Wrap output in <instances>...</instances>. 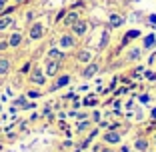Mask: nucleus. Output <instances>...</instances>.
Returning <instances> with one entry per match:
<instances>
[{"mask_svg":"<svg viewBox=\"0 0 156 152\" xmlns=\"http://www.w3.org/2000/svg\"><path fill=\"white\" fill-rule=\"evenodd\" d=\"M70 82V76H60L58 80L54 82V86L50 88V90H58V88H62V86H66V84Z\"/></svg>","mask_w":156,"mask_h":152,"instance_id":"obj_4","label":"nucleus"},{"mask_svg":"<svg viewBox=\"0 0 156 152\" xmlns=\"http://www.w3.org/2000/svg\"><path fill=\"white\" fill-rule=\"evenodd\" d=\"M56 72H58V60H48L46 62V72L48 76H56Z\"/></svg>","mask_w":156,"mask_h":152,"instance_id":"obj_3","label":"nucleus"},{"mask_svg":"<svg viewBox=\"0 0 156 152\" xmlns=\"http://www.w3.org/2000/svg\"><path fill=\"white\" fill-rule=\"evenodd\" d=\"M138 36H140V32H138V30H130V32H126L124 40H130V38H138Z\"/></svg>","mask_w":156,"mask_h":152,"instance_id":"obj_16","label":"nucleus"},{"mask_svg":"<svg viewBox=\"0 0 156 152\" xmlns=\"http://www.w3.org/2000/svg\"><path fill=\"white\" fill-rule=\"evenodd\" d=\"M152 118L156 120V108H154V110H152Z\"/></svg>","mask_w":156,"mask_h":152,"instance_id":"obj_29","label":"nucleus"},{"mask_svg":"<svg viewBox=\"0 0 156 152\" xmlns=\"http://www.w3.org/2000/svg\"><path fill=\"white\" fill-rule=\"evenodd\" d=\"M122 152H130V148L128 146H122Z\"/></svg>","mask_w":156,"mask_h":152,"instance_id":"obj_28","label":"nucleus"},{"mask_svg":"<svg viewBox=\"0 0 156 152\" xmlns=\"http://www.w3.org/2000/svg\"><path fill=\"white\" fill-rule=\"evenodd\" d=\"M72 30H74V34H76V36H82V34L86 32V24H84V22H76L72 26Z\"/></svg>","mask_w":156,"mask_h":152,"instance_id":"obj_7","label":"nucleus"},{"mask_svg":"<svg viewBox=\"0 0 156 152\" xmlns=\"http://www.w3.org/2000/svg\"><path fill=\"white\" fill-rule=\"evenodd\" d=\"M4 10V0H0V12Z\"/></svg>","mask_w":156,"mask_h":152,"instance_id":"obj_27","label":"nucleus"},{"mask_svg":"<svg viewBox=\"0 0 156 152\" xmlns=\"http://www.w3.org/2000/svg\"><path fill=\"white\" fill-rule=\"evenodd\" d=\"M96 72H98V64H90V66H88V68L82 72V76H84V78H90V76H94Z\"/></svg>","mask_w":156,"mask_h":152,"instance_id":"obj_10","label":"nucleus"},{"mask_svg":"<svg viewBox=\"0 0 156 152\" xmlns=\"http://www.w3.org/2000/svg\"><path fill=\"white\" fill-rule=\"evenodd\" d=\"M18 2H20V0H18Z\"/></svg>","mask_w":156,"mask_h":152,"instance_id":"obj_31","label":"nucleus"},{"mask_svg":"<svg viewBox=\"0 0 156 152\" xmlns=\"http://www.w3.org/2000/svg\"><path fill=\"white\" fill-rule=\"evenodd\" d=\"M90 58H92V56H90V52H88V50L80 52V56H78V60H80V62H88Z\"/></svg>","mask_w":156,"mask_h":152,"instance_id":"obj_15","label":"nucleus"},{"mask_svg":"<svg viewBox=\"0 0 156 152\" xmlns=\"http://www.w3.org/2000/svg\"><path fill=\"white\" fill-rule=\"evenodd\" d=\"M8 70H10V62L6 58H2L0 60V74H8Z\"/></svg>","mask_w":156,"mask_h":152,"instance_id":"obj_11","label":"nucleus"},{"mask_svg":"<svg viewBox=\"0 0 156 152\" xmlns=\"http://www.w3.org/2000/svg\"><path fill=\"white\" fill-rule=\"evenodd\" d=\"M76 22H78V14L76 12H70L68 16L64 18V26H74Z\"/></svg>","mask_w":156,"mask_h":152,"instance_id":"obj_6","label":"nucleus"},{"mask_svg":"<svg viewBox=\"0 0 156 152\" xmlns=\"http://www.w3.org/2000/svg\"><path fill=\"white\" fill-rule=\"evenodd\" d=\"M150 100V96H148V94H144V96H140V102H148Z\"/></svg>","mask_w":156,"mask_h":152,"instance_id":"obj_24","label":"nucleus"},{"mask_svg":"<svg viewBox=\"0 0 156 152\" xmlns=\"http://www.w3.org/2000/svg\"><path fill=\"white\" fill-rule=\"evenodd\" d=\"M60 58H62V52L56 50V48H52V50L48 52V60H60Z\"/></svg>","mask_w":156,"mask_h":152,"instance_id":"obj_12","label":"nucleus"},{"mask_svg":"<svg viewBox=\"0 0 156 152\" xmlns=\"http://www.w3.org/2000/svg\"><path fill=\"white\" fill-rule=\"evenodd\" d=\"M152 46H154V36L150 34V36H146V40H144V48H152Z\"/></svg>","mask_w":156,"mask_h":152,"instance_id":"obj_17","label":"nucleus"},{"mask_svg":"<svg viewBox=\"0 0 156 152\" xmlns=\"http://www.w3.org/2000/svg\"><path fill=\"white\" fill-rule=\"evenodd\" d=\"M60 46H62V48H70V46H74V40H72V36L64 34V36L60 38Z\"/></svg>","mask_w":156,"mask_h":152,"instance_id":"obj_9","label":"nucleus"},{"mask_svg":"<svg viewBox=\"0 0 156 152\" xmlns=\"http://www.w3.org/2000/svg\"><path fill=\"white\" fill-rule=\"evenodd\" d=\"M42 34H44V26H42L40 22L32 24V28H30V40H38Z\"/></svg>","mask_w":156,"mask_h":152,"instance_id":"obj_1","label":"nucleus"},{"mask_svg":"<svg viewBox=\"0 0 156 152\" xmlns=\"http://www.w3.org/2000/svg\"><path fill=\"white\" fill-rule=\"evenodd\" d=\"M104 140H106L108 144H116V142H120V134H118V132H106Z\"/></svg>","mask_w":156,"mask_h":152,"instance_id":"obj_5","label":"nucleus"},{"mask_svg":"<svg viewBox=\"0 0 156 152\" xmlns=\"http://www.w3.org/2000/svg\"><path fill=\"white\" fill-rule=\"evenodd\" d=\"M40 96V92H28V98H38Z\"/></svg>","mask_w":156,"mask_h":152,"instance_id":"obj_23","label":"nucleus"},{"mask_svg":"<svg viewBox=\"0 0 156 152\" xmlns=\"http://www.w3.org/2000/svg\"><path fill=\"white\" fill-rule=\"evenodd\" d=\"M146 78L148 80H156V74L152 72V70H148V72H146Z\"/></svg>","mask_w":156,"mask_h":152,"instance_id":"obj_21","label":"nucleus"},{"mask_svg":"<svg viewBox=\"0 0 156 152\" xmlns=\"http://www.w3.org/2000/svg\"><path fill=\"white\" fill-rule=\"evenodd\" d=\"M84 104H86V106H94V104H96V96H92V94H90V96H86Z\"/></svg>","mask_w":156,"mask_h":152,"instance_id":"obj_18","label":"nucleus"},{"mask_svg":"<svg viewBox=\"0 0 156 152\" xmlns=\"http://www.w3.org/2000/svg\"><path fill=\"white\" fill-rule=\"evenodd\" d=\"M148 20H150V24H152V26H154V24H156V14H152V16H150V18H148Z\"/></svg>","mask_w":156,"mask_h":152,"instance_id":"obj_25","label":"nucleus"},{"mask_svg":"<svg viewBox=\"0 0 156 152\" xmlns=\"http://www.w3.org/2000/svg\"><path fill=\"white\" fill-rule=\"evenodd\" d=\"M110 24L112 26H120V24H122V16H118V14H110Z\"/></svg>","mask_w":156,"mask_h":152,"instance_id":"obj_13","label":"nucleus"},{"mask_svg":"<svg viewBox=\"0 0 156 152\" xmlns=\"http://www.w3.org/2000/svg\"><path fill=\"white\" fill-rule=\"evenodd\" d=\"M30 80H32L34 84H44L46 82V74L42 72V70H34V72L30 74Z\"/></svg>","mask_w":156,"mask_h":152,"instance_id":"obj_2","label":"nucleus"},{"mask_svg":"<svg viewBox=\"0 0 156 152\" xmlns=\"http://www.w3.org/2000/svg\"><path fill=\"white\" fill-rule=\"evenodd\" d=\"M88 128V122H82V124H78V130H86Z\"/></svg>","mask_w":156,"mask_h":152,"instance_id":"obj_22","label":"nucleus"},{"mask_svg":"<svg viewBox=\"0 0 156 152\" xmlns=\"http://www.w3.org/2000/svg\"><path fill=\"white\" fill-rule=\"evenodd\" d=\"M6 46H8V42H0V50H4Z\"/></svg>","mask_w":156,"mask_h":152,"instance_id":"obj_26","label":"nucleus"},{"mask_svg":"<svg viewBox=\"0 0 156 152\" xmlns=\"http://www.w3.org/2000/svg\"><path fill=\"white\" fill-rule=\"evenodd\" d=\"M104 152H112V150H104Z\"/></svg>","mask_w":156,"mask_h":152,"instance_id":"obj_30","label":"nucleus"},{"mask_svg":"<svg viewBox=\"0 0 156 152\" xmlns=\"http://www.w3.org/2000/svg\"><path fill=\"white\" fill-rule=\"evenodd\" d=\"M10 24H12V18H8V16H4V18H0V30H4V28H8Z\"/></svg>","mask_w":156,"mask_h":152,"instance_id":"obj_14","label":"nucleus"},{"mask_svg":"<svg viewBox=\"0 0 156 152\" xmlns=\"http://www.w3.org/2000/svg\"><path fill=\"white\" fill-rule=\"evenodd\" d=\"M20 42H22V36L18 32H14L12 36L8 38V46H20Z\"/></svg>","mask_w":156,"mask_h":152,"instance_id":"obj_8","label":"nucleus"},{"mask_svg":"<svg viewBox=\"0 0 156 152\" xmlns=\"http://www.w3.org/2000/svg\"><path fill=\"white\" fill-rule=\"evenodd\" d=\"M136 148H138V150H146V148H148L146 140H136Z\"/></svg>","mask_w":156,"mask_h":152,"instance_id":"obj_19","label":"nucleus"},{"mask_svg":"<svg viewBox=\"0 0 156 152\" xmlns=\"http://www.w3.org/2000/svg\"><path fill=\"white\" fill-rule=\"evenodd\" d=\"M140 58V50H138V48H134L132 52H130V60H138Z\"/></svg>","mask_w":156,"mask_h":152,"instance_id":"obj_20","label":"nucleus"}]
</instances>
